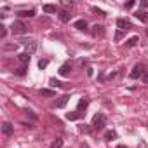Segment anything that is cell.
<instances>
[{
    "label": "cell",
    "instance_id": "obj_1",
    "mask_svg": "<svg viewBox=\"0 0 148 148\" xmlns=\"http://www.w3.org/2000/svg\"><path fill=\"white\" fill-rule=\"evenodd\" d=\"M91 125H92L94 131H103L105 125H106V115L105 113H96L92 117V124Z\"/></svg>",
    "mask_w": 148,
    "mask_h": 148
},
{
    "label": "cell",
    "instance_id": "obj_2",
    "mask_svg": "<svg viewBox=\"0 0 148 148\" xmlns=\"http://www.w3.org/2000/svg\"><path fill=\"white\" fill-rule=\"evenodd\" d=\"M145 71H146V66H145V64H141V63H138V64H134L132 71L129 73V77H131L132 80H136V79H141V77L145 75Z\"/></svg>",
    "mask_w": 148,
    "mask_h": 148
},
{
    "label": "cell",
    "instance_id": "obj_3",
    "mask_svg": "<svg viewBox=\"0 0 148 148\" xmlns=\"http://www.w3.org/2000/svg\"><path fill=\"white\" fill-rule=\"evenodd\" d=\"M11 32H12L14 35H23V33L28 32V28H26L25 23H21V21H14V23L11 25Z\"/></svg>",
    "mask_w": 148,
    "mask_h": 148
},
{
    "label": "cell",
    "instance_id": "obj_4",
    "mask_svg": "<svg viewBox=\"0 0 148 148\" xmlns=\"http://www.w3.org/2000/svg\"><path fill=\"white\" fill-rule=\"evenodd\" d=\"M117 26H119L120 32H129V30H132V23H131L129 19H124V18H119V19H117Z\"/></svg>",
    "mask_w": 148,
    "mask_h": 148
},
{
    "label": "cell",
    "instance_id": "obj_5",
    "mask_svg": "<svg viewBox=\"0 0 148 148\" xmlns=\"http://www.w3.org/2000/svg\"><path fill=\"white\" fill-rule=\"evenodd\" d=\"M23 44H25V52L30 54V56H32V54L37 51V47H38L35 40H30V42H28V40H23Z\"/></svg>",
    "mask_w": 148,
    "mask_h": 148
},
{
    "label": "cell",
    "instance_id": "obj_6",
    "mask_svg": "<svg viewBox=\"0 0 148 148\" xmlns=\"http://www.w3.org/2000/svg\"><path fill=\"white\" fill-rule=\"evenodd\" d=\"M87 106H89V99L82 98V99H79V105H77V112H79L80 115H86V110H87Z\"/></svg>",
    "mask_w": 148,
    "mask_h": 148
},
{
    "label": "cell",
    "instance_id": "obj_7",
    "mask_svg": "<svg viewBox=\"0 0 148 148\" xmlns=\"http://www.w3.org/2000/svg\"><path fill=\"white\" fill-rule=\"evenodd\" d=\"M91 33H92V37H105V26L103 25H94Z\"/></svg>",
    "mask_w": 148,
    "mask_h": 148
},
{
    "label": "cell",
    "instance_id": "obj_8",
    "mask_svg": "<svg viewBox=\"0 0 148 148\" xmlns=\"http://www.w3.org/2000/svg\"><path fill=\"white\" fill-rule=\"evenodd\" d=\"M73 26H75L79 32H89V28H87V21H86V19H77L75 23H73Z\"/></svg>",
    "mask_w": 148,
    "mask_h": 148
},
{
    "label": "cell",
    "instance_id": "obj_9",
    "mask_svg": "<svg viewBox=\"0 0 148 148\" xmlns=\"http://www.w3.org/2000/svg\"><path fill=\"white\" fill-rule=\"evenodd\" d=\"M68 101H70V94H63V96H59L58 101H56V108H64Z\"/></svg>",
    "mask_w": 148,
    "mask_h": 148
},
{
    "label": "cell",
    "instance_id": "obj_10",
    "mask_svg": "<svg viewBox=\"0 0 148 148\" xmlns=\"http://www.w3.org/2000/svg\"><path fill=\"white\" fill-rule=\"evenodd\" d=\"M2 132H4V136H12L14 134V125L9 124V122H4L2 124Z\"/></svg>",
    "mask_w": 148,
    "mask_h": 148
},
{
    "label": "cell",
    "instance_id": "obj_11",
    "mask_svg": "<svg viewBox=\"0 0 148 148\" xmlns=\"http://www.w3.org/2000/svg\"><path fill=\"white\" fill-rule=\"evenodd\" d=\"M70 70H71V64H70V63H64V64L59 66L58 71H59V75H61V77H68V75H70Z\"/></svg>",
    "mask_w": 148,
    "mask_h": 148
},
{
    "label": "cell",
    "instance_id": "obj_12",
    "mask_svg": "<svg viewBox=\"0 0 148 148\" xmlns=\"http://www.w3.org/2000/svg\"><path fill=\"white\" fill-rule=\"evenodd\" d=\"M42 11L47 12V14H56V12H59L58 5H54V4H45V5H42Z\"/></svg>",
    "mask_w": 148,
    "mask_h": 148
},
{
    "label": "cell",
    "instance_id": "obj_13",
    "mask_svg": "<svg viewBox=\"0 0 148 148\" xmlns=\"http://www.w3.org/2000/svg\"><path fill=\"white\" fill-rule=\"evenodd\" d=\"M18 59H19V63H21L23 66H28V63H30L32 56H30V54H26V52H21V54L18 56Z\"/></svg>",
    "mask_w": 148,
    "mask_h": 148
},
{
    "label": "cell",
    "instance_id": "obj_14",
    "mask_svg": "<svg viewBox=\"0 0 148 148\" xmlns=\"http://www.w3.org/2000/svg\"><path fill=\"white\" fill-rule=\"evenodd\" d=\"M134 16H136L141 23H148V12H146V11H136Z\"/></svg>",
    "mask_w": 148,
    "mask_h": 148
},
{
    "label": "cell",
    "instance_id": "obj_15",
    "mask_svg": "<svg viewBox=\"0 0 148 148\" xmlns=\"http://www.w3.org/2000/svg\"><path fill=\"white\" fill-rule=\"evenodd\" d=\"M58 16H59V19H61L63 23H68V21H70V18H71V14H70L68 11H59V12H58Z\"/></svg>",
    "mask_w": 148,
    "mask_h": 148
},
{
    "label": "cell",
    "instance_id": "obj_16",
    "mask_svg": "<svg viewBox=\"0 0 148 148\" xmlns=\"http://www.w3.org/2000/svg\"><path fill=\"white\" fill-rule=\"evenodd\" d=\"M18 16H19V18H33V16H35V11H33V9H28V11H19V12H18Z\"/></svg>",
    "mask_w": 148,
    "mask_h": 148
},
{
    "label": "cell",
    "instance_id": "obj_17",
    "mask_svg": "<svg viewBox=\"0 0 148 148\" xmlns=\"http://www.w3.org/2000/svg\"><path fill=\"white\" fill-rule=\"evenodd\" d=\"M138 42H139V37H131L125 40V47H136Z\"/></svg>",
    "mask_w": 148,
    "mask_h": 148
},
{
    "label": "cell",
    "instance_id": "obj_18",
    "mask_svg": "<svg viewBox=\"0 0 148 148\" xmlns=\"http://www.w3.org/2000/svg\"><path fill=\"white\" fill-rule=\"evenodd\" d=\"M80 117H82V115H80L77 110H75V112H68V113H66V120H79Z\"/></svg>",
    "mask_w": 148,
    "mask_h": 148
},
{
    "label": "cell",
    "instance_id": "obj_19",
    "mask_svg": "<svg viewBox=\"0 0 148 148\" xmlns=\"http://www.w3.org/2000/svg\"><path fill=\"white\" fill-rule=\"evenodd\" d=\"M26 70H28V66H23V64H21L19 68L14 70V73H16L18 77H25V75H26Z\"/></svg>",
    "mask_w": 148,
    "mask_h": 148
},
{
    "label": "cell",
    "instance_id": "obj_20",
    "mask_svg": "<svg viewBox=\"0 0 148 148\" xmlns=\"http://www.w3.org/2000/svg\"><path fill=\"white\" fill-rule=\"evenodd\" d=\"M79 131L84 132V134H91L92 132V127H89L87 124H82V125H79Z\"/></svg>",
    "mask_w": 148,
    "mask_h": 148
},
{
    "label": "cell",
    "instance_id": "obj_21",
    "mask_svg": "<svg viewBox=\"0 0 148 148\" xmlns=\"http://www.w3.org/2000/svg\"><path fill=\"white\" fill-rule=\"evenodd\" d=\"M105 139H106V141L117 139V132H115V131H106V132H105Z\"/></svg>",
    "mask_w": 148,
    "mask_h": 148
},
{
    "label": "cell",
    "instance_id": "obj_22",
    "mask_svg": "<svg viewBox=\"0 0 148 148\" xmlns=\"http://www.w3.org/2000/svg\"><path fill=\"white\" fill-rule=\"evenodd\" d=\"M63 146V139L61 138H56L52 143H51V148H61Z\"/></svg>",
    "mask_w": 148,
    "mask_h": 148
},
{
    "label": "cell",
    "instance_id": "obj_23",
    "mask_svg": "<svg viewBox=\"0 0 148 148\" xmlns=\"http://www.w3.org/2000/svg\"><path fill=\"white\" fill-rule=\"evenodd\" d=\"M4 51H18V44H4Z\"/></svg>",
    "mask_w": 148,
    "mask_h": 148
},
{
    "label": "cell",
    "instance_id": "obj_24",
    "mask_svg": "<svg viewBox=\"0 0 148 148\" xmlns=\"http://www.w3.org/2000/svg\"><path fill=\"white\" fill-rule=\"evenodd\" d=\"M56 92L51 91V89H40V96H54Z\"/></svg>",
    "mask_w": 148,
    "mask_h": 148
},
{
    "label": "cell",
    "instance_id": "obj_25",
    "mask_svg": "<svg viewBox=\"0 0 148 148\" xmlns=\"http://www.w3.org/2000/svg\"><path fill=\"white\" fill-rule=\"evenodd\" d=\"M5 35H7V26L0 25V38H5Z\"/></svg>",
    "mask_w": 148,
    "mask_h": 148
},
{
    "label": "cell",
    "instance_id": "obj_26",
    "mask_svg": "<svg viewBox=\"0 0 148 148\" xmlns=\"http://www.w3.org/2000/svg\"><path fill=\"white\" fill-rule=\"evenodd\" d=\"M47 64H49V59H40V61H38V68H40V70L47 68Z\"/></svg>",
    "mask_w": 148,
    "mask_h": 148
},
{
    "label": "cell",
    "instance_id": "obj_27",
    "mask_svg": "<svg viewBox=\"0 0 148 148\" xmlns=\"http://www.w3.org/2000/svg\"><path fill=\"white\" fill-rule=\"evenodd\" d=\"M49 82H51V86H52V87H56V89H59V87H61V86H63V84H61V82H59V80H56V79H51V80H49Z\"/></svg>",
    "mask_w": 148,
    "mask_h": 148
},
{
    "label": "cell",
    "instance_id": "obj_28",
    "mask_svg": "<svg viewBox=\"0 0 148 148\" xmlns=\"http://www.w3.org/2000/svg\"><path fill=\"white\" fill-rule=\"evenodd\" d=\"M113 38H115L117 42H119V40H122V38H124V32H120V30H117V32H115V37H113Z\"/></svg>",
    "mask_w": 148,
    "mask_h": 148
},
{
    "label": "cell",
    "instance_id": "obj_29",
    "mask_svg": "<svg viewBox=\"0 0 148 148\" xmlns=\"http://www.w3.org/2000/svg\"><path fill=\"white\" fill-rule=\"evenodd\" d=\"M91 11H92V12H96V14H101V16H105V14H106L105 11H101V9H98V7H91Z\"/></svg>",
    "mask_w": 148,
    "mask_h": 148
},
{
    "label": "cell",
    "instance_id": "obj_30",
    "mask_svg": "<svg viewBox=\"0 0 148 148\" xmlns=\"http://www.w3.org/2000/svg\"><path fill=\"white\" fill-rule=\"evenodd\" d=\"M141 80H143V82H145V84H148V70H146V71H145V75H143V77H141Z\"/></svg>",
    "mask_w": 148,
    "mask_h": 148
},
{
    "label": "cell",
    "instance_id": "obj_31",
    "mask_svg": "<svg viewBox=\"0 0 148 148\" xmlns=\"http://www.w3.org/2000/svg\"><path fill=\"white\" fill-rule=\"evenodd\" d=\"M124 7H125V9H132V7H134V2H132V0H131V2H127V4H125Z\"/></svg>",
    "mask_w": 148,
    "mask_h": 148
},
{
    "label": "cell",
    "instance_id": "obj_32",
    "mask_svg": "<svg viewBox=\"0 0 148 148\" xmlns=\"http://www.w3.org/2000/svg\"><path fill=\"white\" fill-rule=\"evenodd\" d=\"M139 7H148V0H141V2H139Z\"/></svg>",
    "mask_w": 148,
    "mask_h": 148
},
{
    "label": "cell",
    "instance_id": "obj_33",
    "mask_svg": "<svg viewBox=\"0 0 148 148\" xmlns=\"http://www.w3.org/2000/svg\"><path fill=\"white\" fill-rule=\"evenodd\" d=\"M71 4H73V2H70V0H64V2H63L64 7H68V5H71Z\"/></svg>",
    "mask_w": 148,
    "mask_h": 148
},
{
    "label": "cell",
    "instance_id": "obj_34",
    "mask_svg": "<svg viewBox=\"0 0 148 148\" xmlns=\"http://www.w3.org/2000/svg\"><path fill=\"white\" fill-rule=\"evenodd\" d=\"M92 73H94L92 68H87V75H89V77H92Z\"/></svg>",
    "mask_w": 148,
    "mask_h": 148
},
{
    "label": "cell",
    "instance_id": "obj_35",
    "mask_svg": "<svg viewBox=\"0 0 148 148\" xmlns=\"http://www.w3.org/2000/svg\"><path fill=\"white\" fill-rule=\"evenodd\" d=\"M117 148H127L125 145H117Z\"/></svg>",
    "mask_w": 148,
    "mask_h": 148
},
{
    "label": "cell",
    "instance_id": "obj_36",
    "mask_svg": "<svg viewBox=\"0 0 148 148\" xmlns=\"http://www.w3.org/2000/svg\"><path fill=\"white\" fill-rule=\"evenodd\" d=\"M146 35H148V30H146Z\"/></svg>",
    "mask_w": 148,
    "mask_h": 148
}]
</instances>
